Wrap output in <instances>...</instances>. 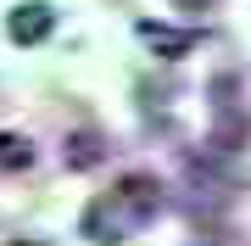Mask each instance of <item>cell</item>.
<instances>
[{
	"label": "cell",
	"mask_w": 251,
	"mask_h": 246,
	"mask_svg": "<svg viewBox=\"0 0 251 246\" xmlns=\"http://www.w3.org/2000/svg\"><path fill=\"white\" fill-rule=\"evenodd\" d=\"M28 163H34V146H28L23 135H0V168L17 173V168H28Z\"/></svg>",
	"instance_id": "8992f818"
},
{
	"label": "cell",
	"mask_w": 251,
	"mask_h": 246,
	"mask_svg": "<svg viewBox=\"0 0 251 246\" xmlns=\"http://www.w3.org/2000/svg\"><path fill=\"white\" fill-rule=\"evenodd\" d=\"M50 28H56V11L39 6V0H34V6H17V11L6 17V34L17 39V45H45Z\"/></svg>",
	"instance_id": "3957f363"
},
{
	"label": "cell",
	"mask_w": 251,
	"mask_h": 246,
	"mask_svg": "<svg viewBox=\"0 0 251 246\" xmlns=\"http://www.w3.org/2000/svg\"><path fill=\"white\" fill-rule=\"evenodd\" d=\"M78 229H84V235H90L95 246H112V241H123V229H128V213L117 207V196H95L90 207H84Z\"/></svg>",
	"instance_id": "7a4b0ae2"
},
{
	"label": "cell",
	"mask_w": 251,
	"mask_h": 246,
	"mask_svg": "<svg viewBox=\"0 0 251 246\" xmlns=\"http://www.w3.org/2000/svg\"><path fill=\"white\" fill-rule=\"evenodd\" d=\"M100 157H106V140H100V129H78V135H67V146H62V163H67L73 173L95 168Z\"/></svg>",
	"instance_id": "5b68a950"
},
{
	"label": "cell",
	"mask_w": 251,
	"mask_h": 246,
	"mask_svg": "<svg viewBox=\"0 0 251 246\" xmlns=\"http://www.w3.org/2000/svg\"><path fill=\"white\" fill-rule=\"evenodd\" d=\"M11 246H45V241H11Z\"/></svg>",
	"instance_id": "ba28073f"
},
{
	"label": "cell",
	"mask_w": 251,
	"mask_h": 246,
	"mask_svg": "<svg viewBox=\"0 0 251 246\" xmlns=\"http://www.w3.org/2000/svg\"><path fill=\"white\" fill-rule=\"evenodd\" d=\"M140 39L151 45L156 56H168V62H179V56H190L196 51V28H168V23H140Z\"/></svg>",
	"instance_id": "277c9868"
},
{
	"label": "cell",
	"mask_w": 251,
	"mask_h": 246,
	"mask_svg": "<svg viewBox=\"0 0 251 246\" xmlns=\"http://www.w3.org/2000/svg\"><path fill=\"white\" fill-rule=\"evenodd\" d=\"M112 196H117V207L128 213V224H151L156 213H162V185H156V173H123Z\"/></svg>",
	"instance_id": "6da1fadb"
},
{
	"label": "cell",
	"mask_w": 251,
	"mask_h": 246,
	"mask_svg": "<svg viewBox=\"0 0 251 246\" xmlns=\"http://www.w3.org/2000/svg\"><path fill=\"white\" fill-rule=\"evenodd\" d=\"M212 0H173V11H206Z\"/></svg>",
	"instance_id": "52a82bcc"
}]
</instances>
